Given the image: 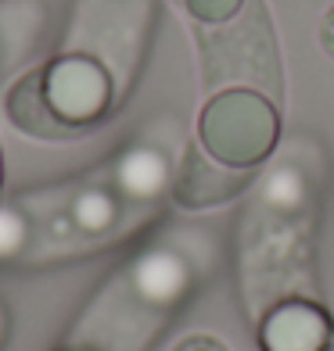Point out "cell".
Segmentation results:
<instances>
[{
	"label": "cell",
	"instance_id": "obj_1",
	"mask_svg": "<svg viewBox=\"0 0 334 351\" xmlns=\"http://www.w3.org/2000/svg\"><path fill=\"white\" fill-rule=\"evenodd\" d=\"M8 119L40 140H69L90 130L111 108V75L98 58L65 51L25 72L4 97Z\"/></svg>",
	"mask_w": 334,
	"mask_h": 351
},
{
	"label": "cell",
	"instance_id": "obj_2",
	"mask_svg": "<svg viewBox=\"0 0 334 351\" xmlns=\"http://www.w3.org/2000/svg\"><path fill=\"white\" fill-rule=\"evenodd\" d=\"M280 136V115L259 90H223L198 115V143L205 154L230 169H252L266 162Z\"/></svg>",
	"mask_w": 334,
	"mask_h": 351
},
{
	"label": "cell",
	"instance_id": "obj_3",
	"mask_svg": "<svg viewBox=\"0 0 334 351\" xmlns=\"http://www.w3.org/2000/svg\"><path fill=\"white\" fill-rule=\"evenodd\" d=\"M334 337L331 315L313 301H284L263 323V351H320Z\"/></svg>",
	"mask_w": 334,
	"mask_h": 351
},
{
	"label": "cell",
	"instance_id": "obj_4",
	"mask_svg": "<svg viewBox=\"0 0 334 351\" xmlns=\"http://www.w3.org/2000/svg\"><path fill=\"white\" fill-rule=\"evenodd\" d=\"M241 186H245V169H230L216 162L198 143V147H187L180 176L172 183V194H177L183 208H209V204L230 201Z\"/></svg>",
	"mask_w": 334,
	"mask_h": 351
},
{
	"label": "cell",
	"instance_id": "obj_5",
	"mask_svg": "<svg viewBox=\"0 0 334 351\" xmlns=\"http://www.w3.org/2000/svg\"><path fill=\"white\" fill-rule=\"evenodd\" d=\"M133 287L151 305H172L190 287V269L180 254L172 251H148L133 265Z\"/></svg>",
	"mask_w": 334,
	"mask_h": 351
},
{
	"label": "cell",
	"instance_id": "obj_6",
	"mask_svg": "<svg viewBox=\"0 0 334 351\" xmlns=\"http://www.w3.org/2000/svg\"><path fill=\"white\" fill-rule=\"evenodd\" d=\"M166 183H169V162H166V154L155 151V147L126 151L115 165V186L126 197H137V201L155 197L166 190Z\"/></svg>",
	"mask_w": 334,
	"mask_h": 351
},
{
	"label": "cell",
	"instance_id": "obj_7",
	"mask_svg": "<svg viewBox=\"0 0 334 351\" xmlns=\"http://www.w3.org/2000/svg\"><path fill=\"white\" fill-rule=\"evenodd\" d=\"M69 215L87 237H101V233H108L111 226H115L119 197L111 194V190H104V186H87V190H79V194L72 197Z\"/></svg>",
	"mask_w": 334,
	"mask_h": 351
},
{
	"label": "cell",
	"instance_id": "obj_8",
	"mask_svg": "<svg viewBox=\"0 0 334 351\" xmlns=\"http://www.w3.org/2000/svg\"><path fill=\"white\" fill-rule=\"evenodd\" d=\"M266 201L274 204V208H298L302 204V180L295 169H277L274 176L266 180Z\"/></svg>",
	"mask_w": 334,
	"mask_h": 351
},
{
	"label": "cell",
	"instance_id": "obj_9",
	"mask_svg": "<svg viewBox=\"0 0 334 351\" xmlns=\"http://www.w3.org/2000/svg\"><path fill=\"white\" fill-rule=\"evenodd\" d=\"M183 8L205 25H223L245 8V0H183Z\"/></svg>",
	"mask_w": 334,
	"mask_h": 351
},
{
	"label": "cell",
	"instance_id": "obj_10",
	"mask_svg": "<svg viewBox=\"0 0 334 351\" xmlns=\"http://www.w3.org/2000/svg\"><path fill=\"white\" fill-rule=\"evenodd\" d=\"M177 351H227V348H223L216 337H187Z\"/></svg>",
	"mask_w": 334,
	"mask_h": 351
},
{
	"label": "cell",
	"instance_id": "obj_11",
	"mask_svg": "<svg viewBox=\"0 0 334 351\" xmlns=\"http://www.w3.org/2000/svg\"><path fill=\"white\" fill-rule=\"evenodd\" d=\"M320 36H324V47H327V51L334 54V11H331L327 19H324V29H320Z\"/></svg>",
	"mask_w": 334,
	"mask_h": 351
},
{
	"label": "cell",
	"instance_id": "obj_12",
	"mask_svg": "<svg viewBox=\"0 0 334 351\" xmlns=\"http://www.w3.org/2000/svg\"><path fill=\"white\" fill-rule=\"evenodd\" d=\"M0 186H4V151H0Z\"/></svg>",
	"mask_w": 334,
	"mask_h": 351
},
{
	"label": "cell",
	"instance_id": "obj_13",
	"mask_svg": "<svg viewBox=\"0 0 334 351\" xmlns=\"http://www.w3.org/2000/svg\"><path fill=\"white\" fill-rule=\"evenodd\" d=\"M320 351H334V337H331V341H327V344H324Z\"/></svg>",
	"mask_w": 334,
	"mask_h": 351
}]
</instances>
